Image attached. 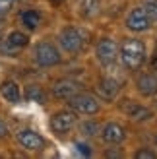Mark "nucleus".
Returning a JSON list of instances; mask_svg holds the SVG:
<instances>
[{"label":"nucleus","mask_w":157,"mask_h":159,"mask_svg":"<svg viewBox=\"0 0 157 159\" xmlns=\"http://www.w3.org/2000/svg\"><path fill=\"white\" fill-rule=\"evenodd\" d=\"M76 93H80V84L74 80H60L52 85V95L58 99H70Z\"/></svg>","instance_id":"9"},{"label":"nucleus","mask_w":157,"mask_h":159,"mask_svg":"<svg viewBox=\"0 0 157 159\" xmlns=\"http://www.w3.org/2000/svg\"><path fill=\"white\" fill-rule=\"evenodd\" d=\"M25 97H27V101H33V103H43L47 101V95H45V91L41 89V87H37V85H29L27 87V91H25Z\"/></svg>","instance_id":"17"},{"label":"nucleus","mask_w":157,"mask_h":159,"mask_svg":"<svg viewBox=\"0 0 157 159\" xmlns=\"http://www.w3.org/2000/svg\"><path fill=\"white\" fill-rule=\"evenodd\" d=\"M33 57L37 60V64L41 66H54L60 62V52L52 43H39L33 51Z\"/></svg>","instance_id":"4"},{"label":"nucleus","mask_w":157,"mask_h":159,"mask_svg":"<svg viewBox=\"0 0 157 159\" xmlns=\"http://www.w3.org/2000/svg\"><path fill=\"white\" fill-rule=\"evenodd\" d=\"M142 8L147 12L151 21H157V0H142Z\"/></svg>","instance_id":"19"},{"label":"nucleus","mask_w":157,"mask_h":159,"mask_svg":"<svg viewBox=\"0 0 157 159\" xmlns=\"http://www.w3.org/2000/svg\"><path fill=\"white\" fill-rule=\"evenodd\" d=\"M136 85H138V91L142 93V95L151 97V95L157 93V76H153V74H142V76L138 78Z\"/></svg>","instance_id":"13"},{"label":"nucleus","mask_w":157,"mask_h":159,"mask_svg":"<svg viewBox=\"0 0 157 159\" xmlns=\"http://www.w3.org/2000/svg\"><path fill=\"white\" fill-rule=\"evenodd\" d=\"M12 6H14V0H0V16L6 14Z\"/></svg>","instance_id":"22"},{"label":"nucleus","mask_w":157,"mask_h":159,"mask_svg":"<svg viewBox=\"0 0 157 159\" xmlns=\"http://www.w3.org/2000/svg\"><path fill=\"white\" fill-rule=\"evenodd\" d=\"M155 144H157V138H155Z\"/></svg>","instance_id":"27"},{"label":"nucleus","mask_w":157,"mask_h":159,"mask_svg":"<svg viewBox=\"0 0 157 159\" xmlns=\"http://www.w3.org/2000/svg\"><path fill=\"white\" fill-rule=\"evenodd\" d=\"M6 136H8V126L0 120V138H6Z\"/></svg>","instance_id":"24"},{"label":"nucleus","mask_w":157,"mask_h":159,"mask_svg":"<svg viewBox=\"0 0 157 159\" xmlns=\"http://www.w3.org/2000/svg\"><path fill=\"white\" fill-rule=\"evenodd\" d=\"M150 25H151V18L147 16L144 8H134L126 18V27L132 31H146L150 29Z\"/></svg>","instance_id":"8"},{"label":"nucleus","mask_w":157,"mask_h":159,"mask_svg":"<svg viewBox=\"0 0 157 159\" xmlns=\"http://www.w3.org/2000/svg\"><path fill=\"white\" fill-rule=\"evenodd\" d=\"M76 148H78V152H80L82 155H85V157L91 155V149H89V146H87V144H82V142H78Z\"/></svg>","instance_id":"23"},{"label":"nucleus","mask_w":157,"mask_h":159,"mask_svg":"<svg viewBox=\"0 0 157 159\" xmlns=\"http://www.w3.org/2000/svg\"><path fill=\"white\" fill-rule=\"evenodd\" d=\"M136 157L138 159H155V152H151V149H140V152H136Z\"/></svg>","instance_id":"21"},{"label":"nucleus","mask_w":157,"mask_h":159,"mask_svg":"<svg viewBox=\"0 0 157 159\" xmlns=\"http://www.w3.org/2000/svg\"><path fill=\"white\" fill-rule=\"evenodd\" d=\"M119 89H120V85H119L116 80L105 78L103 82H99V85H97V95L105 101H113L116 95H119Z\"/></svg>","instance_id":"11"},{"label":"nucleus","mask_w":157,"mask_h":159,"mask_svg":"<svg viewBox=\"0 0 157 159\" xmlns=\"http://www.w3.org/2000/svg\"><path fill=\"white\" fill-rule=\"evenodd\" d=\"M4 41H6V45L10 47V49H21V47H25L29 43V39H27L25 33H21V31H12Z\"/></svg>","instance_id":"15"},{"label":"nucleus","mask_w":157,"mask_h":159,"mask_svg":"<svg viewBox=\"0 0 157 159\" xmlns=\"http://www.w3.org/2000/svg\"><path fill=\"white\" fill-rule=\"evenodd\" d=\"M54 2H62V0H54Z\"/></svg>","instance_id":"26"},{"label":"nucleus","mask_w":157,"mask_h":159,"mask_svg":"<svg viewBox=\"0 0 157 159\" xmlns=\"http://www.w3.org/2000/svg\"><path fill=\"white\" fill-rule=\"evenodd\" d=\"M95 130H99L95 122H83L82 124V134H85V136H93Z\"/></svg>","instance_id":"20"},{"label":"nucleus","mask_w":157,"mask_h":159,"mask_svg":"<svg viewBox=\"0 0 157 159\" xmlns=\"http://www.w3.org/2000/svg\"><path fill=\"white\" fill-rule=\"evenodd\" d=\"M120 60L128 70H138L146 60V45L138 39H126L120 45Z\"/></svg>","instance_id":"1"},{"label":"nucleus","mask_w":157,"mask_h":159,"mask_svg":"<svg viewBox=\"0 0 157 159\" xmlns=\"http://www.w3.org/2000/svg\"><path fill=\"white\" fill-rule=\"evenodd\" d=\"M99 4L101 0H82V8L85 16H95L99 12Z\"/></svg>","instance_id":"18"},{"label":"nucleus","mask_w":157,"mask_h":159,"mask_svg":"<svg viewBox=\"0 0 157 159\" xmlns=\"http://www.w3.org/2000/svg\"><path fill=\"white\" fill-rule=\"evenodd\" d=\"M0 95H2L8 103H20V99H21L20 87L16 82H12V80H4V82L0 84Z\"/></svg>","instance_id":"14"},{"label":"nucleus","mask_w":157,"mask_h":159,"mask_svg":"<svg viewBox=\"0 0 157 159\" xmlns=\"http://www.w3.org/2000/svg\"><path fill=\"white\" fill-rule=\"evenodd\" d=\"M122 111L126 113L130 118H134V120H150L153 116V113L150 109H146L142 105H138V103H132V101H126L122 105Z\"/></svg>","instance_id":"12"},{"label":"nucleus","mask_w":157,"mask_h":159,"mask_svg":"<svg viewBox=\"0 0 157 159\" xmlns=\"http://www.w3.org/2000/svg\"><path fill=\"white\" fill-rule=\"evenodd\" d=\"M95 54H97V60L103 66H111L116 62V58L120 57V49L113 39H101L97 49H95Z\"/></svg>","instance_id":"3"},{"label":"nucleus","mask_w":157,"mask_h":159,"mask_svg":"<svg viewBox=\"0 0 157 159\" xmlns=\"http://www.w3.org/2000/svg\"><path fill=\"white\" fill-rule=\"evenodd\" d=\"M18 142L21 148L29 149V152H39V149L45 148V138L41 136V134H37L35 130H20L18 132Z\"/></svg>","instance_id":"7"},{"label":"nucleus","mask_w":157,"mask_h":159,"mask_svg":"<svg viewBox=\"0 0 157 159\" xmlns=\"http://www.w3.org/2000/svg\"><path fill=\"white\" fill-rule=\"evenodd\" d=\"M58 41H60V47L64 51L78 52V51H82V47H83V33L80 29H76V27H66L60 33Z\"/></svg>","instance_id":"5"},{"label":"nucleus","mask_w":157,"mask_h":159,"mask_svg":"<svg viewBox=\"0 0 157 159\" xmlns=\"http://www.w3.org/2000/svg\"><path fill=\"white\" fill-rule=\"evenodd\" d=\"M151 68H155V70H157V57L151 60Z\"/></svg>","instance_id":"25"},{"label":"nucleus","mask_w":157,"mask_h":159,"mask_svg":"<svg viewBox=\"0 0 157 159\" xmlns=\"http://www.w3.org/2000/svg\"><path fill=\"white\" fill-rule=\"evenodd\" d=\"M101 136H103V140L107 144H120V142L126 138V132H124V128L120 124L109 122V124H105V128L101 130Z\"/></svg>","instance_id":"10"},{"label":"nucleus","mask_w":157,"mask_h":159,"mask_svg":"<svg viewBox=\"0 0 157 159\" xmlns=\"http://www.w3.org/2000/svg\"><path fill=\"white\" fill-rule=\"evenodd\" d=\"M76 111H60L51 118V128L56 134H66L76 126Z\"/></svg>","instance_id":"6"},{"label":"nucleus","mask_w":157,"mask_h":159,"mask_svg":"<svg viewBox=\"0 0 157 159\" xmlns=\"http://www.w3.org/2000/svg\"><path fill=\"white\" fill-rule=\"evenodd\" d=\"M70 109L80 115H95L99 113V101L91 93H76L74 97L68 99Z\"/></svg>","instance_id":"2"},{"label":"nucleus","mask_w":157,"mask_h":159,"mask_svg":"<svg viewBox=\"0 0 157 159\" xmlns=\"http://www.w3.org/2000/svg\"><path fill=\"white\" fill-rule=\"evenodd\" d=\"M20 20H21V23L27 29H37L39 21H41V16H39L37 12H33V10H25V12L20 14Z\"/></svg>","instance_id":"16"}]
</instances>
